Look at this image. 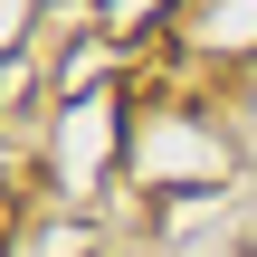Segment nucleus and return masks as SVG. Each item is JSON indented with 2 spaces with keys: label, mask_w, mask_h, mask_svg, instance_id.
<instances>
[]
</instances>
